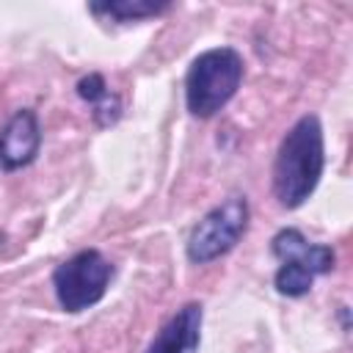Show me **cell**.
Listing matches in <instances>:
<instances>
[{
	"instance_id": "obj_1",
	"label": "cell",
	"mask_w": 353,
	"mask_h": 353,
	"mask_svg": "<svg viewBox=\"0 0 353 353\" xmlns=\"http://www.w3.org/2000/svg\"><path fill=\"white\" fill-rule=\"evenodd\" d=\"M325 168L323 127L317 116H301L279 143L273 163V193L281 207H301L317 188Z\"/></svg>"
},
{
	"instance_id": "obj_2",
	"label": "cell",
	"mask_w": 353,
	"mask_h": 353,
	"mask_svg": "<svg viewBox=\"0 0 353 353\" xmlns=\"http://www.w3.org/2000/svg\"><path fill=\"white\" fill-rule=\"evenodd\" d=\"M243 55L232 47H212L193 58L185 74V102L196 119L215 116L240 88Z\"/></svg>"
},
{
	"instance_id": "obj_3",
	"label": "cell",
	"mask_w": 353,
	"mask_h": 353,
	"mask_svg": "<svg viewBox=\"0 0 353 353\" xmlns=\"http://www.w3.org/2000/svg\"><path fill=\"white\" fill-rule=\"evenodd\" d=\"M110 276H113V268L97 248L77 251L74 256H69L52 270V287H55L58 306L72 314L91 309L94 303L102 301L110 284Z\"/></svg>"
},
{
	"instance_id": "obj_4",
	"label": "cell",
	"mask_w": 353,
	"mask_h": 353,
	"mask_svg": "<svg viewBox=\"0 0 353 353\" xmlns=\"http://www.w3.org/2000/svg\"><path fill=\"white\" fill-rule=\"evenodd\" d=\"M248 229V201L245 196H229L212 207L188 237V259L207 265L237 245Z\"/></svg>"
},
{
	"instance_id": "obj_5",
	"label": "cell",
	"mask_w": 353,
	"mask_h": 353,
	"mask_svg": "<svg viewBox=\"0 0 353 353\" xmlns=\"http://www.w3.org/2000/svg\"><path fill=\"white\" fill-rule=\"evenodd\" d=\"M41 146V130L33 110H17L0 130V168L17 171L36 160Z\"/></svg>"
},
{
	"instance_id": "obj_6",
	"label": "cell",
	"mask_w": 353,
	"mask_h": 353,
	"mask_svg": "<svg viewBox=\"0 0 353 353\" xmlns=\"http://www.w3.org/2000/svg\"><path fill=\"white\" fill-rule=\"evenodd\" d=\"M201 342V306L185 303L149 342L146 353H196Z\"/></svg>"
},
{
	"instance_id": "obj_7",
	"label": "cell",
	"mask_w": 353,
	"mask_h": 353,
	"mask_svg": "<svg viewBox=\"0 0 353 353\" xmlns=\"http://www.w3.org/2000/svg\"><path fill=\"white\" fill-rule=\"evenodd\" d=\"M270 251L284 262V259H298L303 262L314 276L328 273L336 262V254L331 245L323 243H309L298 229H281L273 240H270Z\"/></svg>"
},
{
	"instance_id": "obj_8",
	"label": "cell",
	"mask_w": 353,
	"mask_h": 353,
	"mask_svg": "<svg viewBox=\"0 0 353 353\" xmlns=\"http://www.w3.org/2000/svg\"><path fill=\"white\" fill-rule=\"evenodd\" d=\"M77 94H80V99H85L94 108V119H97L99 127H108L119 119V110H121L119 99H116V94H110L102 74L94 72V74L80 77L77 80Z\"/></svg>"
},
{
	"instance_id": "obj_9",
	"label": "cell",
	"mask_w": 353,
	"mask_h": 353,
	"mask_svg": "<svg viewBox=\"0 0 353 353\" xmlns=\"http://www.w3.org/2000/svg\"><path fill=\"white\" fill-rule=\"evenodd\" d=\"M91 14L113 19V22H138L146 17H157L171 8L168 0H105V3H91Z\"/></svg>"
},
{
	"instance_id": "obj_10",
	"label": "cell",
	"mask_w": 353,
	"mask_h": 353,
	"mask_svg": "<svg viewBox=\"0 0 353 353\" xmlns=\"http://www.w3.org/2000/svg\"><path fill=\"white\" fill-rule=\"evenodd\" d=\"M273 281H276V290H279L281 295H287V298H301V295H306V292L312 290L314 273H312L303 262H298V259H284V262L279 265Z\"/></svg>"
}]
</instances>
